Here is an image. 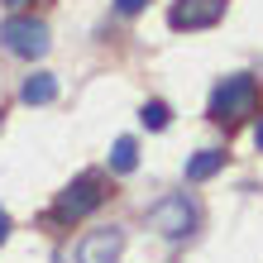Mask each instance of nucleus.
Returning a JSON list of instances; mask_svg holds the SVG:
<instances>
[{
  "label": "nucleus",
  "mask_w": 263,
  "mask_h": 263,
  "mask_svg": "<svg viewBox=\"0 0 263 263\" xmlns=\"http://www.w3.org/2000/svg\"><path fill=\"white\" fill-rule=\"evenodd\" d=\"M148 225L158 230L163 239H187L192 230L201 225V211H196V201H192V196H182V192H177V196H163L158 206L148 211Z\"/></svg>",
  "instance_id": "nucleus-3"
},
{
  "label": "nucleus",
  "mask_w": 263,
  "mask_h": 263,
  "mask_svg": "<svg viewBox=\"0 0 263 263\" xmlns=\"http://www.w3.org/2000/svg\"><path fill=\"white\" fill-rule=\"evenodd\" d=\"M144 5H148V0H115V10H120V14H139Z\"/></svg>",
  "instance_id": "nucleus-11"
},
{
  "label": "nucleus",
  "mask_w": 263,
  "mask_h": 263,
  "mask_svg": "<svg viewBox=\"0 0 263 263\" xmlns=\"http://www.w3.org/2000/svg\"><path fill=\"white\" fill-rule=\"evenodd\" d=\"M225 167V153L220 148H201V153H192L187 158V182H206V177H215Z\"/></svg>",
  "instance_id": "nucleus-7"
},
{
  "label": "nucleus",
  "mask_w": 263,
  "mask_h": 263,
  "mask_svg": "<svg viewBox=\"0 0 263 263\" xmlns=\"http://www.w3.org/2000/svg\"><path fill=\"white\" fill-rule=\"evenodd\" d=\"M5 239H10V215L0 211V244H5Z\"/></svg>",
  "instance_id": "nucleus-12"
},
{
  "label": "nucleus",
  "mask_w": 263,
  "mask_h": 263,
  "mask_svg": "<svg viewBox=\"0 0 263 263\" xmlns=\"http://www.w3.org/2000/svg\"><path fill=\"white\" fill-rule=\"evenodd\" d=\"M225 10H230V0H177L167 10V24L173 29H211L225 20Z\"/></svg>",
  "instance_id": "nucleus-5"
},
{
  "label": "nucleus",
  "mask_w": 263,
  "mask_h": 263,
  "mask_svg": "<svg viewBox=\"0 0 263 263\" xmlns=\"http://www.w3.org/2000/svg\"><path fill=\"white\" fill-rule=\"evenodd\" d=\"M0 43H5V53H14V58H43L48 53V24L29 20V14L5 20L0 24Z\"/></svg>",
  "instance_id": "nucleus-4"
},
{
  "label": "nucleus",
  "mask_w": 263,
  "mask_h": 263,
  "mask_svg": "<svg viewBox=\"0 0 263 263\" xmlns=\"http://www.w3.org/2000/svg\"><path fill=\"white\" fill-rule=\"evenodd\" d=\"M105 177L101 173H82L77 182H67L63 192H58V201H53V220L58 225H77V220H86L91 211H101L105 206Z\"/></svg>",
  "instance_id": "nucleus-2"
},
{
  "label": "nucleus",
  "mask_w": 263,
  "mask_h": 263,
  "mask_svg": "<svg viewBox=\"0 0 263 263\" xmlns=\"http://www.w3.org/2000/svg\"><path fill=\"white\" fill-rule=\"evenodd\" d=\"M120 249H125V235L110 230H91V235L77 244V263H120Z\"/></svg>",
  "instance_id": "nucleus-6"
},
{
  "label": "nucleus",
  "mask_w": 263,
  "mask_h": 263,
  "mask_svg": "<svg viewBox=\"0 0 263 263\" xmlns=\"http://www.w3.org/2000/svg\"><path fill=\"white\" fill-rule=\"evenodd\" d=\"M249 115H258V82L249 72H235V77H225V82L211 91V120L225 125V129H235Z\"/></svg>",
  "instance_id": "nucleus-1"
},
{
  "label": "nucleus",
  "mask_w": 263,
  "mask_h": 263,
  "mask_svg": "<svg viewBox=\"0 0 263 263\" xmlns=\"http://www.w3.org/2000/svg\"><path fill=\"white\" fill-rule=\"evenodd\" d=\"M5 5H14V10H20V5H29V0H5Z\"/></svg>",
  "instance_id": "nucleus-14"
},
{
  "label": "nucleus",
  "mask_w": 263,
  "mask_h": 263,
  "mask_svg": "<svg viewBox=\"0 0 263 263\" xmlns=\"http://www.w3.org/2000/svg\"><path fill=\"white\" fill-rule=\"evenodd\" d=\"M254 144H258V153H263V120L254 125Z\"/></svg>",
  "instance_id": "nucleus-13"
},
{
  "label": "nucleus",
  "mask_w": 263,
  "mask_h": 263,
  "mask_svg": "<svg viewBox=\"0 0 263 263\" xmlns=\"http://www.w3.org/2000/svg\"><path fill=\"white\" fill-rule=\"evenodd\" d=\"M110 167H115V173H134V167H139V144H134V139H115Z\"/></svg>",
  "instance_id": "nucleus-9"
},
{
  "label": "nucleus",
  "mask_w": 263,
  "mask_h": 263,
  "mask_svg": "<svg viewBox=\"0 0 263 263\" xmlns=\"http://www.w3.org/2000/svg\"><path fill=\"white\" fill-rule=\"evenodd\" d=\"M139 120H144V129H167V120H173V110H167L163 101H144V110H139Z\"/></svg>",
  "instance_id": "nucleus-10"
},
{
  "label": "nucleus",
  "mask_w": 263,
  "mask_h": 263,
  "mask_svg": "<svg viewBox=\"0 0 263 263\" xmlns=\"http://www.w3.org/2000/svg\"><path fill=\"white\" fill-rule=\"evenodd\" d=\"M20 96L29 101V105H48L53 96H58V77H48V72H34L29 82L20 86Z\"/></svg>",
  "instance_id": "nucleus-8"
}]
</instances>
